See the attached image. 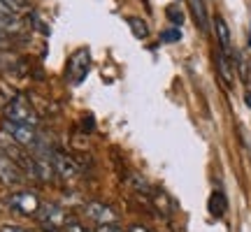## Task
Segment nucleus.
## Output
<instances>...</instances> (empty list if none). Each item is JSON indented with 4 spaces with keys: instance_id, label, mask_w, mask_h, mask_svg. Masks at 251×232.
Returning <instances> with one entry per match:
<instances>
[{
    "instance_id": "12",
    "label": "nucleus",
    "mask_w": 251,
    "mask_h": 232,
    "mask_svg": "<svg viewBox=\"0 0 251 232\" xmlns=\"http://www.w3.org/2000/svg\"><path fill=\"white\" fill-rule=\"evenodd\" d=\"M207 209H209V214L212 216H224L226 209H228V200H226V195L221 193V190H214L212 195H209V202H207Z\"/></svg>"
},
{
    "instance_id": "16",
    "label": "nucleus",
    "mask_w": 251,
    "mask_h": 232,
    "mask_svg": "<svg viewBox=\"0 0 251 232\" xmlns=\"http://www.w3.org/2000/svg\"><path fill=\"white\" fill-rule=\"evenodd\" d=\"M165 14H168V19H170V23L175 28H179L184 23V12H181L179 5H170V7L165 9Z\"/></svg>"
},
{
    "instance_id": "10",
    "label": "nucleus",
    "mask_w": 251,
    "mask_h": 232,
    "mask_svg": "<svg viewBox=\"0 0 251 232\" xmlns=\"http://www.w3.org/2000/svg\"><path fill=\"white\" fill-rule=\"evenodd\" d=\"M24 21L19 19V14H0V33L2 35H19L24 33Z\"/></svg>"
},
{
    "instance_id": "7",
    "label": "nucleus",
    "mask_w": 251,
    "mask_h": 232,
    "mask_svg": "<svg viewBox=\"0 0 251 232\" xmlns=\"http://www.w3.org/2000/svg\"><path fill=\"white\" fill-rule=\"evenodd\" d=\"M51 162H54V170L58 177L68 179V181H75L79 177V167H77V162L72 161L68 153H61V151L51 153Z\"/></svg>"
},
{
    "instance_id": "17",
    "label": "nucleus",
    "mask_w": 251,
    "mask_h": 232,
    "mask_svg": "<svg viewBox=\"0 0 251 232\" xmlns=\"http://www.w3.org/2000/svg\"><path fill=\"white\" fill-rule=\"evenodd\" d=\"M179 40H181V30H179V28H168V30H163V33H161V42H165V45L179 42Z\"/></svg>"
},
{
    "instance_id": "2",
    "label": "nucleus",
    "mask_w": 251,
    "mask_h": 232,
    "mask_svg": "<svg viewBox=\"0 0 251 232\" xmlns=\"http://www.w3.org/2000/svg\"><path fill=\"white\" fill-rule=\"evenodd\" d=\"M7 207L21 216H37L42 202H40V197H37L35 193H30V190H14V193L7 195Z\"/></svg>"
},
{
    "instance_id": "4",
    "label": "nucleus",
    "mask_w": 251,
    "mask_h": 232,
    "mask_svg": "<svg viewBox=\"0 0 251 232\" xmlns=\"http://www.w3.org/2000/svg\"><path fill=\"white\" fill-rule=\"evenodd\" d=\"M37 218L45 225V230H61V228L70 225V216L56 205H42L40 211H37Z\"/></svg>"
},
{
    "instance_id": "15",
    "label": "nucleus",
    "mask_w": 251,
    "mask_h": 232,
    "mask_svg": "<svg viewBox=\"0 0 251 232\" xmlns=\"http://www.w3.org/2000/svg\"><path fill=\"white\" fill-rule=\"evenodd\" d=\"M28 0H0V14H19Z\"/></svg>"
},
{
    "instance_id": "1",
    "label": "nucleus",
    "mask_w": 251,
    "mask_h": 232,
    "mask_svg": "<svg viewBox=\"0 0 251 232\" xmlns=\"http://www.w3.org/2000/svg\"><path fill=\"white\" fill-rule=\"evenodd\" d=\"M5 121L28 125V128H37L40 116H37V112L33 109V105L28 102V98L14 95V98H9V102L5 105Z\"/></svg>"
},
{
    "instance_id": "13",
    "label": "nucleus",
    "mask_w": 251,
    "mask_h": 232,
    "mask_svg": "<svg viewBox=\"0 0 251 232\" xmlns=\"http://www.w3.org/2000/svg\"><path fill=\"white\" fill-rule=\"evenodd\" d=\"M216 68H219V72H221V77H224V81L230 86L233 84V68H230V54H224V51H219L216 54Z\"/></svg>"
},
{
    "instance_id": "8",
    "label": "nucleus",
    "mask_w": 251,
    "mask_h": 232,
    "mask_svg": "<svg viewBox=\"0 0 251 232\" xmlns=\"http://www.w3.org/2000/svg\"><path fill=\"white\" fill-rule=\"evenodd\" d=\"M84 211H86V216H89L91 221H96L98 225L117 223V214L112 211V207L102 205V202H89Z\"/></svg>"
},
{
    "instance_id": "9",
    "label": "nucleus",
    "mask_w": 251,
    "mask_h": 232,
    "mask_svg": "<svg viewBox=\"0 0 251 232\" xmlns=\"http://www.w3.org/2000/svg\"><path fill=\"white\" fill-rule=\"evenodd\" d=\"M214 33L219 37V45H221V51L224 54H233V45H230V28L226 23L224 17L214 19Z\"/></svg>"
},
{
    "instance_id": "3",
    "label": "nucleus",
    "mask_w": 251,
    "mask_h": 232,
    "mask_svg": "<svg viewBox=\"0 0 251 232\" xmlns=\"http://www.w3.org/2000/svg\"><path fill=\"white\" fill-rule=\"evenodd\" d=\"M89 70H91L89 49H77V51L70 56V63H68V81H70L72 86H79L81 81L86 79Z\"/></svg>"
},
{
    "instance_id": "22",
    "label": "nucleus",
    "mask_w": 251,
    "mask_h": 232,
    "mask_svg": "<svg viewBox=\"0 0 251 232\" xmlns=\"http://www.w3.org/2000/svg\"><path fill=\"white\" fill-rule=\"evenodd\" d=\"M249 45H251V37H249Z\"/></svg>"
},
{
    "instance_id": "6",
    "label": "nucleus",
    "mask_w": 251,
    "mask_h": 232,
    "mask_svg": "<svg viewBox=\"0 0 251 232\" xmlns=\"http://www.w3.org/2000/svg\"><path fill=\"white\" fill-rule=\"evenodd\" d=\"M0 181L5 186H19L24 181V174H21V167H19L17 161H12L7 153H0Z\"/></svg>"
},
{
    "instance_id": "21",
    "label": "nucleus",
    "mask_w": 251,
    "mask_h": 232,
    "mask_svg": "<svg viewBox=\"0 0 251 232\" xmlns=\"http://www.w3.org/2000/svg\"><path fill=\"white\" fill-rule=\"evenodd\" d=\"M128 232H149L147 228H142V225H130L128 228Z\"/></svg>"
},
{
    "instance_id": "20",
    "label": "nucleus",
    "mask_w": 251,
    "mask_h": 232,
    "mask_svg": "<svg viewBox=\"0 0 251 232\" xmlns=\"http://www.w3.org/2000/svg\"><path fill=\"white\" fill-rule=\"evenodd\" d=\"M7 46H9V35H2V33H0V51L7 49Z\"/></svg>"
},
{
    "instance_id": "11",
    "label": "nucleus",
    "mask_w": 251,
    "mask_h": 232,
    "mask_svg": "<svg viewBox=\"0 0 251 232\" xmlns=\"http://www.w3.org/2000/svg\"><path fill=\"white\" fill-rule=\"evenodd\" d=\"M188 5H191V12H193V19H196L198 28L202 33L209 30V12H207L205 0H188Z\"/></svg>"
},
{
    "instance_id": "18",
    "label": "nucleus",
    "mask_w": 251,
    "mask_h": 232,
    "mask_svg": "<svg viewBox=\"0 0 251 232\" xmlns=\"http://www.w3.org/2000/svg\"><path fill=\"white\" fill-rule=\"evenodd\" d=\"M98 232H126V230H121L117 223H107V225H100Z\"/></svg>"
},
{
    "instance_id": "5",
    "label": "nucleus",
    "mask_w": 251,
    "mask_h": 232,
    "mask_svg": "<svg viewBox=\"0 0 251 232\" xmlns=\"http://www.w3.org/2000/svg\"><path fill=\"white\" fill-rule=\"evenodd\" d=\"M2 130H5V135H7L14 144H19V146H35L37 144L35 128H28V125L5 121V123H2Z\"/></svg>"
},
{
    "instance_id": "19",
    "label": "nucleus",
    "mask_w": 251,
    "mask_h": 232,
    "mask_svg": "<svg viewBox=\"0 0 251 232\" xmlns=\"http://www.w3.org/2000/svg\"><path fill=\"white\" fill-rule=\"evenodd\" d=\"M0 232H28V230L19 228V225H2V228H0Z\"/></svg>"
},
{
    "instance_id": "14",
    "label": "nucleus",
    "mask_w": 251,
    "mask_h": 232,
    "mask_svg": "<svg viewBox=\"0 0 251 232\" xmlns=\"http://www.w3.org/2000/svg\"><path fill=\"white\" fill-rule=\"evenodd\" d=\"M128 28L133 30V35L137 37V40H147V37H149V26H147L144 19H140V17L128 19Z\"/></svg>"
}]
</instances>
